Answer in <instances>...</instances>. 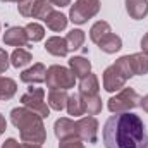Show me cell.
I'll return each mask as SVG.
<instances>
[{"mask_svg": "<svg viewBox=\"0 0 148 148\" xmlns=\"http://www.w3.org/2000/svg\"><path fill=\"white\" fill-rule=\"evenodd\" d=\"M112 29H110V24L107 23V21H97L93 26H91V29H90V38H91V41L93 43H100L103 38L107 36V35H110Z\"/></svg>", "mask_w": 148, "mask_h": 148, "instance_id": "19", "label": "cell"}, {"mask_svg": "<svg viewBox=\"0 0 148 148\" xmlns=\"http://www.w3.org/2000/svg\"><path fill=\"white\" fill-rule=\"evenodd\" d=\"M59 148H84V145L79 138H67V140H60Z\"/></svg>", "mask_w": 148, "mask_h": 148, "instance_id": "29", "label": "cell"}, {"mask_svg": "<svg viewBox=\"0 0 148 148\" xmlns=\"http://www.w3.org/2000/svg\"><path fill=\"white\" fill-rule=\"evenodd\" d=\"M31 60H33V55L28 50H24V48H16L12 52V55H10V64L16 69H21V67L31 64Z\"/></svg>", "mask_w": 148, "mask_h": 148, "instance_id": "21", "label": "cell"}, {"mask_svg": "<svg viewBox=\"0 0 148 148\" xmlns=\"http://www.w3.org/2000/svg\"><path fill=\"white\" fill-rule=\"evenodd\" d=\"M21 102L26 109L38 114L41 119L50 115V107L45 102V90L43 88H28V91L21 97Z\"/></svg>", "mask_w": 148, "mask_h": 148, "instance_id": "7", "label": "cell"}, {"mask_svg": "<svg viewBox=\"0 0 148 148\" xmlns=\"http://www.w3.org/2000/svg\"><path fill=\"white\" fill-rule=\"evenodd\" d=\"M129 77H133V71L129 67L127 55H124V57L117 59L112 66H109L103 71V88L109 93L119 91V90H122L126 86Z\"/></svg>", "mask_w": 148, "mask_h": 148, "instance_id": "3", "label": "cell"}, {"mask_svg": "<svg viewBox=\"0 0 148 148\" xmlns=\"http://www.w3.org/2000/svg\"><path fill=\"white\" fill-rule=\"evenodd\" d=\"M2 2H17V3H21V2H24V0H2Z\"/></svg>", "mask_w": 148, "mask_h": 148, "instance_id": "37", "label": "cell"}, {"mask_svg": "<svg viewBox=\"0 0 148 148\" xmlns=\"http://www.w3.org/2000/svg\"><path fill=\"white\" fill-rule=\"evenodd\" d=\"M52 5H57V7H66L71 3V0H48Z\"/></svg>", "mask_w": 148, "mask_h": 148, "instance_id": "32", "label": "cell"}, {"mask_svg": "<svg viewBox=\"0 0 148 148\" xmlns=\"http://www.w3.org/2000/svg\"><path fill=\"white\" fill-rule=\"evenodd\" d=\"M138 105H140V95L133 88H122L115 97H110L107 100V107L112 114L129 112Z\"/></svg>", "mask_w": 148, "mask_h": 148, "instance_id": "5", "label": "cell"}, {"mask_svg": "<svg viewBox=\"0 0 148 148\" xmlns=\"http://www.w3.org/2000/svg\"><path fill=\"white\" fill-rule=\"evenodd\" d=\"M17 91V84L14 79L10 77H2L0 76V100L5 102V100H10Z\"/></svg>", "mask_w": 148, "mask_h": 148, "instance_id": "22", "label": "cell"}, {"mask_svg": "<svg viewBox=\"0 0 148 148\" xmlns=\"http://www.w3.org/2000/svg\"><path fill=\"white\" fill-rule=\"evenodd\" d=\"M9 55H7V52L3 50V48H0V74L5 73L7 69H9Z\"/></svg>", "mask_w": 148, "mask_h": 148, "instance_id": "30", "label": "cell"}, {"mask_svg": "<svg viewBox=\"0 0 148 148\" xmlns=\"http://www.w3.org/2000/svg\"><path fill=\"white\" fill-rule=\"evenodd\" d=\"M67 100H69L67 90H50L48 91V107L53 110L60 112L62 109H66Z\"/></svg>", "mask_w": 148, "mask_h": 148, "instance_id": "17", "label": "cell"}, {"mask_svg": "<svg viewBox=\"0 0 148 148\" xmlns=\"http://www.w3.org/2000/svg\"><path fill=\"white\" fill-rule=\"evenodd\" d=\"M24 29H26V33H28L29 41H33V43L41 41V40L45 38V28H43L41 24H38V23H29Z\"/></svg>", "mask_w": 148, "mask_h": 148, "instance_id": "27", "label": "cell"}, {"mask_svg": "<svg viewBox=\"0 0 148 148\" xmlns=\"http://www.w3.org/2000/svg\"><path fill=\"white\" fill-rule=\"evenodd\" d=\"M45 77H47V67H45L41 62L33 64L29 69L23 71V74H21V81H23V83H28V84H38V83H43Z\"/></svg>", "mask_w": 148, "mask_h": 148, "instance_id": "11", "label": "cell"}, {"mask_svg": "<svg viewBox=\"0 0 148 148\" xmlns=\"http://www.w3.org/2000/svg\"><path fill=\"white\" fill-rule=\"evenodd\" d=\"M129 60V67L133 71V76H145L148 74V55L140 52V53H133L127 55Z\"/></svg>", "mask_w": 148, "mask_h": 148, "instance_id": "12", "label": "cell"}, {"mask_svg": "<svg viewBox=\"0 0 148 148\" xmlns=\"http://www.w3.org/2000/svg\"><path fill=\"white\" fill-rule=\"evenodd\" d=\"M76 127H77V138L81 141H88V143L98 141V121L93 115L76 121Z\"/></svg>", "mask_w": 148, "mask_h": 148, "instance_id": "8", "label": "cell"}, {"mask_svg": "<svg viewBox=\"0 0 148 148\" xmlns=\"http://www.w3.org/2000/svg\"><path fill=\"white\" fill-rule=\"evenodd\" d=\"M141 50H143V53L148 55V33L141 38Z\"/></svg>", "mask_w": 148, "mask_h": 148, "instance_id": "33", "label": "cell"}, {"mask_svg": "<svg viewBox=\"0 0 148 148\" xmlns=\"http://www.w3.org/2000/svg\"><path fill=\"white\" fill-rule=\"evenodd\" d=\"M84 31L81 29H71L67 35H66V41H67V48L69 52H74V50H79L84 43Z\"/></svg>", "mask_w": 148, "mask_h": 148, "instance_id": "26", "label": "cell"}, {"mask_svg": "<svg viewBox=\"0 0 148 148\" xmlns=\"http://www.w3.org/2000/svg\"><path fill=\"white\" fill-rule=\"evenodd\" d=\"M33 3L35 0H24L17 5V10L23 17H31V12H33Z\"/></svg>", "mask_w": 148, "mask_h": 148, "instance_id": "28", "label": "cell"}, {"mask_svg": "<svg viewBox=\"0 0 148 148\" xmlns=\"http://www.w3.org/2000/svg\"><path fill=\"white\" fill-rule=\"evenodd\" d=\"M2 148H21V145H19V141H17V140L9 138V140H5V143L2 145Z\"/></svg>", "mask_w": 148, "mask_h": 148, "instance_id": "31", "label": "cell"}, {"mask_svg": "<svg viewBox=\"0 0 148 148\" xmlns=\"http://www.w3.org/2000/svg\"><path fill=\"white\" fill-rule=\"evenodd\" d=\"M3 43L9 45V47H26L29 43V38L24 28L21 26H12L9 28L5 33H3Z\"/></svg>", "mask_w": 148, "mask_h": 148, "instance_id": "9", "label": "cell"}, {"mask_svg": "<svg viewBox=\"0 0 148 148\" xmlns=\"http://www.w3.org/2000/svg\"><path fill=\"white\" fill-rule=\"evenodd\" d=\"M69 67L76 77H84L91 73V62L86 57H71L69 59Z\"/></svg>", "mask_w": 148, "mask_h": 148, "instance_id": "18", "label": "cell"}, {"mask_svg": "<svg viewBox=\"0 0 148 148\" xmlns=\"http://www.w3.org/2000/svg\"><path fill=\"white\" fill-rule=\"evenodd\" d=\"M67 21H69V19H67L62 12H59V10H52V12L45 17L47 28L52 29V31H55V33L64 31V29L67 28Z\"/></svg>", "mask_w": 148, "mask_h": 148, "instance_id": "16", "label": "cell"}, {"mask_svg": "<svg viewBox=\"0 0 148 148\" xmlns=\"http://www.w3.org/2000/svg\"><path fill=\"white\" fill-rule=\"evenodd\" d=\"M21 148H43L41 145H35V143H23Z\"/></svg>", "mask_w": 148, "mask_h": 148, "instance_id": "36", "label": "cell"}, {"mask_svg": "<svg viewBox=\"0 0 148 148\" xmlns=\"http://www.w3.org/2000/svg\"><path fill=\"white\" fill-rule=\"evenodd\" d=\"M140 105H141V109L148 114V95H145L143 98H140Z\"/></svg>", "mask_w": 148, "mask_h": 148, "instance_id": "34", "label": "cell"}, {"mask_svg": "<svg viewBox=\"0 0 148 148\" xmlns=\"http://www.w3.org/2000/svg\"><path fill=\"white\" fill-rule=\"evenodd\" d=\"M107 148H148V133L140 115L122 112L110 115L102 131Z\"/></svg>", "mask_w": 148, "mask_h": 148, "instance_id": "1", "label": "cell"}, {"mask_svg": "<svg viewBox=\"0 0 148 148\" xmlns=\"http://www.w3.org/2000/svg\"><path fill=\"white\" fill-rule=\"evenodd\" d=\"M98 90H100V83H98V77L95 74H88L84 77H81L79 81V95L81 97H91V95H98Z\"/></svg>", "mask_w": 148, "mask_h": 148, "instance_id": "14", "label": "cell"}, {"mask_svg": "<svg viewBox=\"0 0 148 148\" xmlns=\"http://www.w3.org/2000/svg\"><path fill=\"white\" fill-rule=\"evenodd\" d=\"M98 12H100V0H76L69 10V21L74 24H84Z\"/></svg>", "mask_w": 148, "mask_h": 148, "instance_id": "6", "label": "cell"}, {"mask_svg": "<svg viewBox=\"0 0 148 148\" xmlns=\"http://www.w3.org/2000/svg\"><path fill=\"white\" fill-rule=\"evenodd\" d=\"M53 10V5L48 2V0H35L33 3V12H31V17L33 19H43Z\"/></svg>", "mask_w": 148, "mask_h": 148, "instance_id": "24", "label": "cell"}, {"mask_svg": "<svg viewBox=\"0 0 148 148\" xmlns=\"http://www.w3.org/2000/svg\"><path fill=\"white\" fill-rule=\"evenodd\" d=\"M83 98V105H84V114L88 115H97L102 112V98L98 95H91V97H81Z\"/></svg>", "mask_w": 148, "mask_h": 148, "instance_id": "23", "label": "cell"}, {"mask_svg": "<svg viewBox=\"0 0 148 148\" xmlns=\"http://www.w3.org/2000/svg\"><path fill=\"white\" fill-rule=\"evenodd\" d=\"M5 129H7V122H5L3 115L0 114V134H3V133H5Z\"/></svg>", "mask_w": 148, "mask_h": 148, "instance_id": "35", "label": "cell"}, {"mask_svg": "<svg viewBox=\"0 0 148 148\" xmlns=\"http://www.w3.org/2000/svg\"><path fill=\"white\" fill-rule=\"evenodd\" d=\"M45 83H47V88H50V90H69V88H74L76 76L73 74L71 69L55 64L47 69Z\"/></svg>", "mask_w": 148, "mask_h": 148, "instance_id": "4", "label": "cell"}, {"mask_svg": "<svg viewBox=\"0 0 148 148\" xmlns=\"http://www.w3.org/2000/svg\"><path fill=\"white\" fill-rule=\"evenodd\" d=\"M66 109H67V112H69V115H73V117H79V115L84 114L83 98H81L79 93L69 95V100H67V107H66Z\"/></svg>", "mask_w": 148, "mask_h": 148, "instance_id": "25", "label": "cell"}, {"mask_svg": "<svg viewBox=\"0 0 148 148\" xmlns=\"http://www.w3.org/2000/svg\"><path fill=\"white\" fill-rule=\"evenodd\" d=\"M53 131L55 136L59 140H67V138H77V127H76V121L67 119V117H60L55 121L53 124Z\"/></svg>", "mask_w": 148, "mask_h": 148, "instance_id": "10", "label": "cell"}, {"mask_svg": "<svg viewBox=\"0 0 148 148\" xmlns=\"http://www.w3.org/2000/svg\"><path fill=\"white\" fill-rule=\"evenodd\" d=\"M45 50L55 57H66L69 53V48H67V41L66 38L60 36H50L45 43Z\"/></svg>", "mask_w": 148, "mask_h": 148, "instance_id": "13", "label": "cell"}, {"mask_svg": "<svg viewBox=\"0 0 148 148\" xmlns=\"http://www.w3.org/2000/svg\"><path fill=\"white\" fill-rule=\"evenodd\" d=\"M126 10L131 19H143L148 14V0H126Z\"/></svg>", "mask_w": 148, "mask_h": 148, "instance_id": "15", "label": "cell"}, {"mask_svg": "<svg viewBox=\"0 0 148 148\" xmlns=\"http://www.w3.org/2000/svg\"><path fill=\"white\" fill-rule=\"evenodd\" d=\"M98 48L102 52H105V53H115V52H119L122 48V40H121V36L110 33L98 43Z\"/></svg>", "mask_w": 148, "mask_h": 148, "instance_id": "20", "label": "cell"}, {"mask_svg": "<svg viewBox=\"0 0 148 148\" xmlns=\"http://www.w3.org/2000/svg\"><path fill=\"white\" fill-rule=\"evenodd\" d=\"M12 124L19 129L23 143H35L41 145L47 140V131L43 126V119L26 107H16L10 112Z\"/></svg>", "mask_w": 148, "mask_h": 148, "instance_id": "2", "label": "cell"}]
</instances>
